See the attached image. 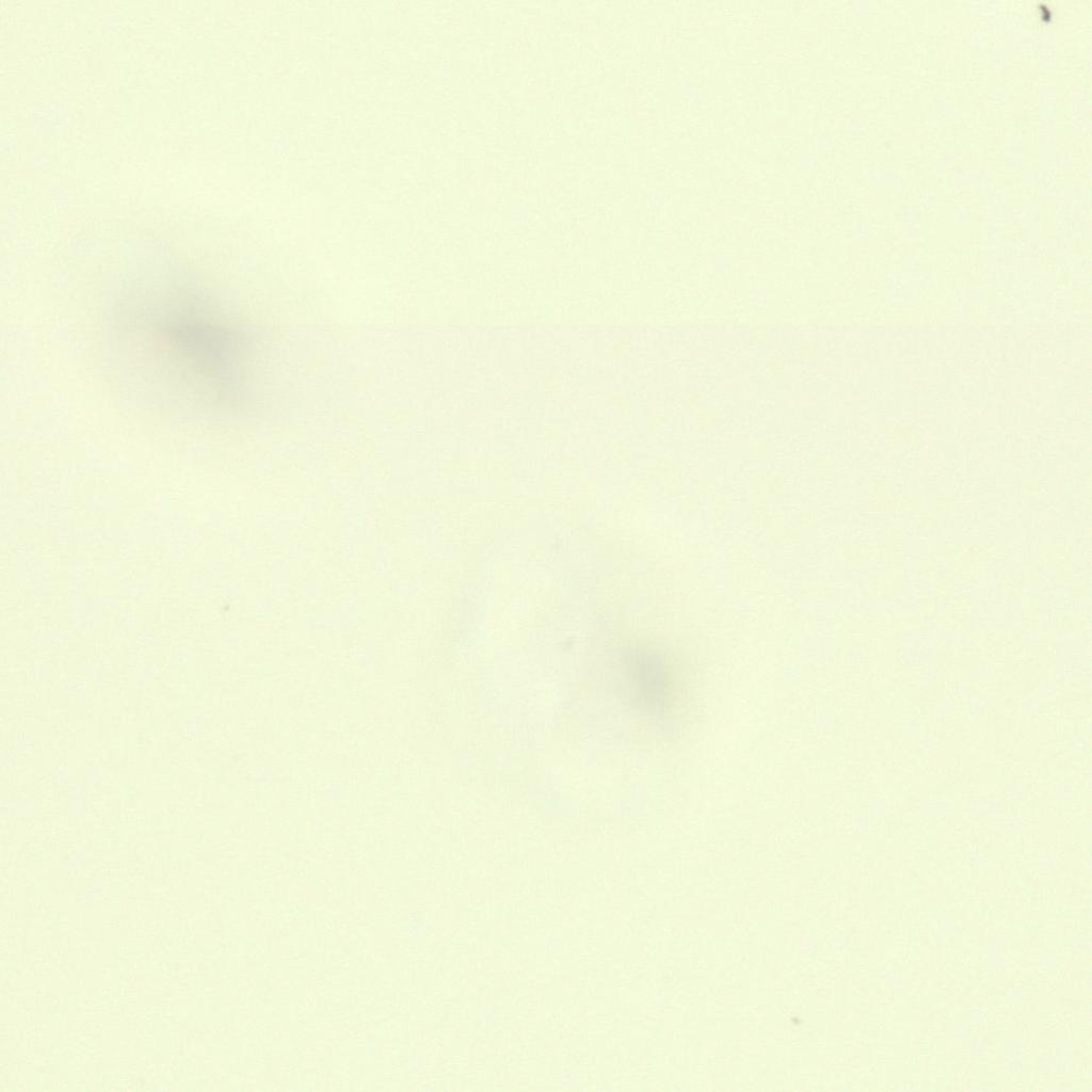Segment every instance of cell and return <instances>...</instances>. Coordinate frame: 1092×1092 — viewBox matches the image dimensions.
<instances>
[{"label":"cell","instance_id":"cell-1","mask_svg":"<svg viewBox=\"0 0 1092 1092\" xmlns=\"http://www.w3.org/2000/svg\"><path fill=\"white\" fill-rule=\"evenodd\" d=\"M103 337L112 379L139 405L196 421L252 405L248 331L181 269H139L118 282L106 303Z\"/></svg>","mask_w":1092,"mask_h":1092},{"label":"cell","instance_id":"cell-2","mask_svg":"<svg viewBox=\"0 0 1092 1092\" xmlns=\"http://www.w3.org/2000/svg\"><path fill=\"white\" fill-rule=\"evenodd\" d=\"M624 663L635 704L648 713L662 711L667 696L663 655L647 647H632L626 652Z\"/></svg>","mask_w":1092,"mask_h":1092}]
</instances>
